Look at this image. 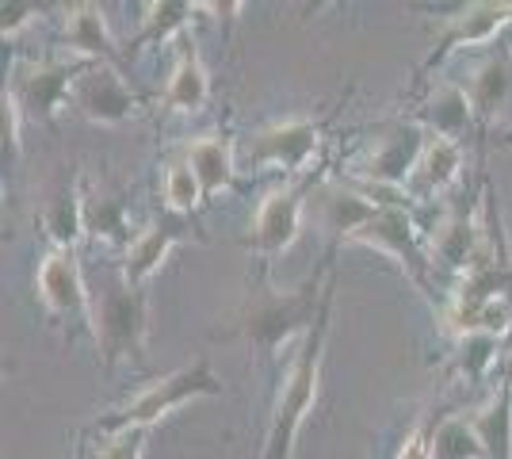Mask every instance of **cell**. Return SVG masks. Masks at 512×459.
Segmentation results:
<instances>
[{
	"label": "cell",
	"mask_w": 512,
	"mask_h": 459,
	"mask_svg": "<svg viewBox=\"0 0 512 459\" xmlns=\"http://www.w3.org/2000/svg\"><path fill=\"white\" fill-rule=\"evenodd\" d=\"M459 169H463V150H459V142L432 134L425 153H421V165H417V180L425 184L428 192H444L448 184H455Z\"/></svg>",
	"instance_id": "22"
},
{
	"label": "cell",
	"mask_w": 512,
	"mask_h": 459,
	"mask_svg": "<svg viewBox=\"0 0 512 459\" xmlns=\"http://www.w3.org/2000/svg\"><path fill=\"white\" fill-rule=\"evenodd\" d=\"M39 299L46 303L50 314L62 318H81L85 326L96 329V310L88 306V287L85 276L77 268V257L69 249H50L39 264Z\"/></svg>",
	"instance_id": "11"
},
{
	"label": "cell",
	"mask_w": 512,
	"mask_h": 459,
	"mask_svg": "<svg viewBox=\"0 0 512 459\" xmlns=\"http://www.w3.org/2000/svg\"><path fill=\"white\" fill-rule=\"evenodd\" d=\"M509 85H512L509 58H490V62H482V66H478V73L470 77V85H467V96H470V104H474V115L490 119L493 111L501 108V100L509 96Z\"/></svg>",
	"instance_id": "23"
},
{
	"label": "cell",
	"mask_w": 512,
	"mask_h": 459,
	"mask_svg": "<svg viewBox=\"0 0 512 459\" xmlns=\"http://www.w3.org/2000/svg\"><path fill=\"white\" fill-rule=\"evenodd\" d=\"M306 196L310 188L306 184H287V188H276L260 199L253 219V234H249V249L256 257L272 261L283 249H291L295 238L302 230V211H306Z\"/></svg>",
	"instance_id": "8"
},
{
	"label": "cell",
	"mask_w": 512,
	"mask_h": 459,
	"mask_svg": "<svg viewBox=\"0 0 512 459\" xmlns=\"http://www.w3.org/2000/svg\"><path fill=\"white\" fill-rule=\"evenodd\" d=\"M321 146V127L310 119H287V123H272L253 142L245 146L249 165H276L287 173H306L314 153Z\"/></svg>",
	"instance_id": "9"
},
{
	"label": "cell",
	"mask_w": 512,
	"mask_h": 459,
	"mask_svg": "<svg viewBox=\"0 0 512 459\" xmlns=\"http://www.w3.org/2000/svg\"><path fill=\"white\" fill-rule=\"evenodd\" d=\"M184 161L192 165V173L199 176V188L203 196L214 199L222 192L234 188V142L230 138H218V134H207V138H195L184 146Z\"/></svg>",
	"instance_id": "15"
},
{
	"label": "cell",
	"mask_w": 512,
	"mask_h": 459,
	"mask_svg": "<svg viewBox=\"0 0 512 459\" xmlns=\"http://www.w3.org/2000/svg\"><path fill=\"white\" fill-rule=\"evenodd\" d=\"M482 222L470 219V215H448V219L436 226V234H432V264L440 261L444 268L451 272H463L467 276L470 261H474V253H478V245H482Z\"/></svg>",
	"instance_id": "16"
},
{
	"label": "cell",
	"mask_w": 512,
	"mask_h": 459,
	"mask_svg": "<svg viewBox=\"0 0 512 459\" xmlns=\"http://www.w3.org/2000/svg\"><path fill=\"white\" fill-rule=\"evenodd\" d=\"M188 234H192L188 219H180V215H165V219L150 222L146 230H138L134 241L127 245V253H123V280L142 291L146 280L161 268V261L169 257L172 245L184 241Z\"/></svg>",
	"instance_id": "12"
},
{
	"label": "cell",
	"mask_w": 512,
	"mask_h": 459,
	"mask_svg": "<svg viewBox=\"0 0 512 459\" xmlns=\"http://www.w3.org/2000/svg\"><path fill=\"white\" fill-rule=\"evenodd\" d=\"M497 345H501V337H490V333H467V337H459V352L451 360V372L459 375V379H467V383H478L493 368Z\"/></svg>",
	"instance_id": "26"
},
{
	"label": "cell",
	"mask_w": 512,
	"mask_h": 459,
	"mask_svg": "<svg viewBox=\"0 0 512 459\" xmlns=\"http://www.w3.org/2000/svg\"><path fill=\"white\" fill-rule=\"evenodd\" d=\"M432 459H486V448L474 433L470 417H448L432 433Z\"/></svg>",
	"instance_id": "24"
},
{
	"label": "cell",
	"mask_w": 512,
	"mask_h": 459,
	"mask_svg": "<svg viewBox=\"0 0 512 459\" xmlns=\"http://www.w3.org/2000/svg\"><path fill=\"white\" fill-rule=\"evenodd\" d=\"M421 119H425L440 138H459L463 131H470V123H474V104H470L467 88L440 85L432 92V100L425 104V111H421Z\"/></svg>",
	"instance_id": "20"
},
{
	"label": "cell",
	"mask_w": 512,
	"mask_h": 459,
	"mask_svg": "<svg viewBox=\"0 0 512 459\" xmlns=\"http://www.w3.org/2000/svg\"><path fill=\"white\" fill-rule=\"evenodd\" d=\"M207 96H211L207 69H203V62H199V54H195L192 46H184L180 58H176V66H172L169 88H165V111L195 115V111H203Z\"/></svg>",
	"instance_id": "18"
},
{
	"label": "cell",
	"mask_w": 512,
	"mask_h": 459,
	"mask_svg": "<svg viewBox=\"0 0 512 459\" xmlns=\"http://www.w3.org/2000/svg\"><path fill=\"white\" fill-rule=\"evenodd\" d=\"M73 104L81 108L85 119L92 123H104V127H115V123H127L134 108H138V96L127 88L123 81V69L107 66V62H92V66L81 73V81L73 88Z\"/></svg>",
	"instance_id": "10"
},
{
	"label": "cell",
	"mask_w": 512,
	"mask_h": 459,
	"mask_svg": "<svg viewBox=\"0 0 512 459\" xmlns=\"http://www.w3.org/2000/svg\"><path fill=\"white\" fill-rule=\"evenodd\" d=\"M321 222L337 234L341 241H348L363 222L375 215L379 199H367L360 192H348V188H321Z\"/></svg>",
	"instance_id": "19"
},
{
	"label": "cell",
	"mask_w": 512,
	"mask_h": 459,
	"mask_svg": "<svg viewBox=\"0 0 512 459\" xmlns=\"http://www.w3.org/2000/svg\"><path fill=\"white\" fill-rule=\"evenodd\" d=\"M352 245H367V249H379V253H390L394 261L406 268V276L417 287H428V257L421 249V234L413 219L406 215L402 203H379L375 215L363 222L360 230L352 234Z\"/></svg>",
	"instance_id": "5"
},
{
	"label": "cell",
	"mask_w": 512,
	"mask_h": 459,
	"mask_svg": "<svg viewBox=\"0 0 512 459\" xmlns=\"http://www.w3.org/2000/svg\"><path fill=\"white\" fill-rule=\"evenodd\" d=\"M146 333H150L146 291L130 287L127 280L107 287L100 295V306H96V341L104 352V368H115L127 356H134L142 364Z\"/></svg>",
	"instance_id": "4"
},
{
	"label": "cell",
	"mask_w": 512,
	"mask_h": 459,
	"mask_svg": "<svg viewBox=\"0 0 512 459\" xmlns=\"http://www.w3.org/2000/svg\"><path fill=\"white\" fill-rule=\"evenodd\" d=\"M428 138L421 127H390L383 138H375L371 153L360 161L363 188H383V192H398L409 176L417 173L421 153H425Z\"/></svg>",
	"instance_id": "7"
},
{
	"label": "cell",
	"mask_w": 512,
	"mask_h": 459,
	"mask_svg": "<svg viewBox=\"0 0 512 459\" xmlns=\"http://www.w3.org/2000/svg\"><path fill=\"white\" fill-rule=\"evenodd\" d=\"M329 280H333V253L329 261L321 264V272H314L310 280L295 291H283V295H264L256 299L241 322H237L234 333H241L249 345L264 352H279L295 333L306 337V329L318 322L321 303H325V291H329Z\"/></svg>",
	"instance_id": "2"
},
{
	"label": "cell",
	"mask_w": 512,
	"mask_h": 459,
	"mask_svg": "<svg viewBox=\"0 0 512 459\" xmlns=\"http://www.w3.org/2000/svg\"><path fill=\"white\" fill-rule=\"evenodd\" d=\"M165 203H169V215L188 219L195 207L203 203V188H199V176L192 173L188 161H172L165 169Z\"/></svg>",
	"instance_id": "27"
},
{
	"label": "cell",
	"mask_w": 512,
	"mask_h": 459,
	"mask_svg": "<svg viewBox=\"0 0 512 459\" xmlns=\"http://www.w3.org/2000/svg\"><path fill=\"white\" fill-rule=\"evenodd\" d=\"M142 456H146V429H119L96 452V459H142Z\"/></svg>",
	"instance_id": "29"
},
{
	"label": "cell",
	"mask_w": 512,
	"mask_h": 459,
	"mask_svg": "<svg viewBox=\"0 0 512 459\" xmlns=\"http://www.w3.org/2000/svg\"><path fill=\"white\" fill-rule=\"evenodd\" d=\"M92 62H43V66H23L16 73V81L8 85V92L20 100L23 115L39 119V123H54L58 111L69 104L73 88L81 81V73Z\"/></svg>",
	"instance_id": "6"
},
{
	"label": "cell",
	"mask_w": 512,
	"mask_h": 459,
	"mask_svg": "<svg viewBox=\"0 0 512 459\" xmlns=\"http://www.w3.org/2000/svg\"><path fill=\"white\" fill-rule=\"evenodd\" d=\"M65 46H73L81 62H107L123 69V54L115 50L100 4H73L65 12Z\"/></svg>",
	"instance_id": "13"
},
{
	"label": "cell",
	"mask_w": 512,
	"mask_h": 459,
	"mask_svg": "<svg viewBox=\"0 0 512 459\" xmlns=\"http://www.w3.org/2000/svg\"><path fill=\"white\" fill-rule=\"evenodd\" d=\"M43 222H46V234H50V241H54V249H69V253H73V245L88 234V226H85V192H81V188H65L62 196L46 207Z\"/></svg>",
	"instance_id": "21"
},
{
	"label": "cell",
	"mask_w": 512,
	"mask_h": 459,
	"mask_svg": "<svg viewBox=\"0 0 512 459\" xmlns=\"http://www.w3.org/2000/svg\"><path fill=\"white\" fill-rule=\"evenodd\" d=\"M218 391H222V383L214 379L211 364H207V360H195L188 368L157 379V383L146 387L142 394H134L123 410H115V417L100 421V429H104V433L150 429L153 421H161V417L169 414V410H176V406H184V402H192V398H207V394H218Z\"/></svg>",
	"instance_id": "3"
},
{
	"label": "cell",
	"mask_w": 512,
	"mask_h": 459,
	"mask_svg": "<svg viewBox=\"0 0 512 459\" xmlns=\"http://www.w3.org/2000/svg\"><path fill=\"white\" fill-rule=\"evenodd\" d=\"M329 314H333V280H329V291H325L318 322L306 329L299 352H295V360H291V372L283 379V391H279L264 459H291L302 421L314 414L318 379H321V356H325V337H329Z\"/></svg>",
	"instance_id": "1"
},
{
	"label": "cell",
	"mask_w": 512,
	"mask_h": 459,
	"mask_svg": "<svg viewBox=\"0 0 512 459\" xmlns=\"http://www.w3.org/2000/svg\"><path fill=\"white\" fill-rule=\"evenodd\" d=\"M512 23V4H470L463 8V16H455L448 23V31L440 35V46H436V54L428 58V66H436L448 50L455 46H482L497 39V31Z\"/></svg>",
	"instance_id": "14"
},
{
	"label": "cell",
	"mask_w": 512,
	"mask_h": 459,
	"mask_svg": "<svg viewBox=\"0 0 512 459\" xmlns=\"http://www.w3.org/2000/svg\"><path fill=\"white\" fill-rule=\"evenodd\" d=\"M470 425L486 448V459H512V383H501L490 402L470 414Z\"/></svg>",
	"instance_id": "17"
},
{
	"label": "cell",
	"mask_w": 512,
	"mask_h": 459,
	"mask_svg": "<svg viewBox=\"0 0 512 459\" xmlns=\"http://www.w3.org/2000/svg\"><path fill=\"white\" fill-rule=\"evenodd\" d=\"M398 459H432V433H428V425H417V429L409 433Z\"/></svg>",
	"instance_id": "31"
},
{
	"label": "cell",
	"mask_w": 512,
	"mask_h": 459,
	"mask_svg": "<svg viewBox=\"0 0 512 459\" xmlns=\"http://www.w3.org/2000/svg\"><path fill=\"white\" fill-rule=\"evenodd\" d=\"M505 375H509V383H512V352H509V360H505Z\"/></svg>",
	"instance_id": "33"
},
{
	"label": "cell",
	"mask_w": 512,
	"mask_h": 459,
	"mask_svg": "<svg viewBox=\"0 0 512 459\" xmlns=\"http://www.w3.org/2000/svg\"><path fill=\"white\" fill-rule=\"evenodd\" d=\"M0 104H4V165H16L20 161V127H23V108L20 100L4 88V96H0Z\"/></svg>",
	"instance_id": "30"
},
{
	"label": "cell",
	"mask_w": 512,
	"mask_h": 459,
	"mask_svg": "<svg viewBox=\"0 0 512 459\" xmlns=\"http://www.w3.org/2000/svg\"><path fill=\"white\" fill-rule=\"evenodd\" d=\"M27 12H35V4H4V35H16L27 23Z\"/></svg>",
	"instance_id": "32"
},
{
	"label": "cell",
	"mask_w": 512,
	"mask_h": 459,
	"mask_svg": "<svg viewBox=\"0 0 512 459\" xmlns=\"http://www.w3.org/2000/svg\"><path fill=\"white\" fill-rule=\"evenodd\" d=\"M85 226L88 234L104 241H123L130 245V230H127V215H123V203L119 199H104V196H92L85 199Z\"/></svg>",
	"instance_id": "28"
},
{
	"label": "cell",
	"mask_w": 512,
	"mask_h": 459,
	"mask_svg": "<svg viewBox=\"0 0 512 459\" xmlns=\"http://www.w3.org/2000/svg\"><path fill=\"white\" fill-rule=\"evenodd\" d=\"M192 12H199V4H180V0H161V4H146L142 16V35L134 39V46L142 43H169L176 31H184Z\"/></svg>",
	"instance_id": "25"
}]
</instances>
